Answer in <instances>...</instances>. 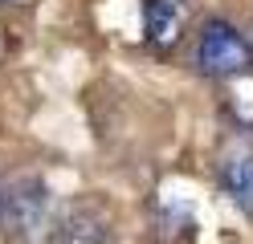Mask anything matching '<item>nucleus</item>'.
Wrapping results in <instances>:
<instances>
[{
  "instance_id": "20e7f679",
  "label": "nucleus",
  "mask_w": 253,
  "mask_h": 244,
  "mask_svg": "<svg viewBox=\"0 0 253 244\" xmlns=\"http://www.w3.org/2000/svg\"><path fill=\"white\" fill-rule=\"evenodd\" d=\"M143 8V41L151 49H171L184 29V0H139Z\"/></svg>"
},
{
  "instance_id": "39448f33",
  "label": "nucleus",
  "mask_w": 253,
  "mask_h": 244,
  "mask_svg": "<svg viewBox=\"0 0 253 244\" xmlns=\"http://www.w3.org/2000/svg\"><path fill=\"white\" fill-rule=\"evenodd\" d=\"M220 187L229 191V200L253 216V151L237 146L220 159Z\"/></svg>"
},
{
  "instance_id": "423d86ee",
  "label": "nucleus",
  "mask_w": 253,
  "mask_h": 244,
  "mask_svg": "<svg viewBox=\"0 0 253 244\" xmlns=\"http://www.w3.org/2000/svg\"><path fill=\"white\" fill-rule=\"evenodd\" d=\"M0 220H4V191H0Z\"/></svg>"
},
{
  "instance_id": "7ed1b4c3",
  "label": "nucleus",
  "mask_w": 253,
  "mask_h": 244,
  "mask_svg": "<svg viewBox=\"0 0 253 244\" xmlns=\"http://www.w3.org/2000/svg\"><path fill=\"white\" fill-rule=\"evenodd\" d=\"M53 244H115V228L94 204H74L53 228Z\"/></svg>"
},
{
  "instance_id": "f03ea898",
  "label": "nucleus",
  "mask_w": 253,
  "mask_h": 244,
  "mask_svg": "<svg viewBox=\"0 0 253 244\" xmlns=\"http://www.w3.org/2000/svg\"><path fill=\"white\" fill-rule=\"evenodd\" d=\"M4 220L17 228L21 236H37L45 224H49V187L41 183L37 175L17 179L4 191Z\"/></svg>"
},
{
  "instance_id": "0eeeda50",
  "label": "nucleus",
  "mask_w": 253,
  "mask_h": 244,
  "mask_svg": "<svg viewBox=\"0 0 253 244\" xmlns=\"http://www.w3.org/2000/svg\"><path fill=\"white\" fill-rule=\"evenodd\" d=\"M0 4H12V0H0Z\"/></svg>"
},
{
  "instance_id": "f257e3e1",
  "label": "nucleus",
  "mask_w": 253,
  "mask_h": 244,
  "mask_svg": "<svg viewBox=\"0 0 253 244\" xmlns=\"http://www.w3.org/2000/svg\"><path fill=\"white\" fill-rule=\"evenodd\" d=\"M192 65L204 77H241V73H253V45L241 37V29L233 21L212 16L196 33Z\"/></svg>"
}]
</instances>
